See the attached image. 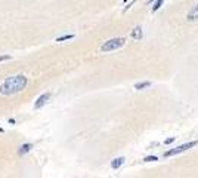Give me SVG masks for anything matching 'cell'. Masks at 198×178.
<instances>
[{
  "instance_id": "1",
  "label": "cell",
  "mask_w": 198,
  "mask_h": 178,
  "mask_svg": "<svg viewBox=\"0 0 198 178\" xmlns=\"http://www.w3.org/2000/svg\"><path fill=\"white\" fill-rule=\"evenodd\" d=\"M28 83V79L24 76V74H18V76H12V77H7L1 85H0V93L1 95H13V93H18L21 92L22 89H25Z\"/></svg>"
},
{
  "instance_id": "2",
  "label": "cell",
  "mask_w": 198,
  "mask_h": 178,
  "mask_svg": "<svg viewBox=\"0 0 198 178\" xmlns=\"http://www.w3.org/2000/svg\"><path fill=\"white\" fill-rule=\"evenodd\" d=\"M126 44L124 37H116V39H110L101 46V52H111V50H117L120 47H123Z\"/></svg>"
},
{
  "instance_id": "3",
  "label": "cell",
  "mask_w": 198,
  "mask_h": 178,
  "mask_svg": "<svg viewBox=\"0 0 198 178\" xmlns=\"http://www.w3.org/2000/svg\"><path fill=\"white\" fill-rule=\"evenodd\" d=\"M197 144H198V141H191V142H185V144H182V145H177L176 148H172V150L166 151V153H164V157H170V156H176V154H179V153H183V151H186V150L195 147Z\"/></svg>"
},
{
  "instance_id": "4",
  "label": "cell",
  "mask_w": 198,
  "mask_h": 178,
  "mask_svg": "<svg viewBox=\"0 0 198 178\" xmlns=\"http://www.w3.org/2000/svg\"><path fill=\"white\" fill-rule=\"evenodd\" d=\"M49 98H50V93L47 92V93H43V95H40L39 98H37V101H36V104H34V108L36 110H39V108H41L47 101H49Z\"/></svg>"
},
{
  "instance_id": "5",
  "label": "cell",
  "mask_w": 198,
  "mask_h": 178,
  "mask_svg": "<svg viewBox=\"0 0 198 178\" xmlns=\"http://www.w3.org/2000/svg\"><path fill=\"white\" fill-rule=\"evenodd\" d=\"M132 37H133L135 40H142V37H144V30H142L141 25H138V27H135V28L132 30Z\"/></svg>"
},
{
  "instance_id": "6",
  "label": "cell",
  "mask_w": 198,
  "mask_h": 178,
  "mask_svg": "<svg viewBox=\"0 0 198 178\" xmlns=\"http://www.w3.org/2000/svg\"><path fill=\"white\" fill-rule=\"evenodd\" d=\"M31 148H33V144H31V142H25V144L19 145V148H18V154H19V156H22V154L28 153Z\"/></svg>"
},
{
  "instance_id": "7",
  "label": "cell",
  "mask_w": 198,
  "mask_h": 178,
  "mask_svg": "<svg viewBox=\"0 0 198 178\" xmlns=\"http://www.w3.org/2000/svg\"><path fill=\"white\" fill-rule=\"evenodd\" d=\"M186 18H188V21H191V22H192V21H197L198 19V4H195V6L189 10V13H188Z\"/></svg>"
},
{
  "instance_id": "8",
  "label": "cell",
  "mask_w": 198,
  "mask_h": 178,
  "mask_svg": "<svg viewBox=\"0 0 198 178\" xmlns=\"http://www.w3.org/2000/svg\"><path fill=\"white\" fill-rule=\"evenodd\" d=\"M123 163H124V157H116L114 160H111V168L119 169L120 166H123Z\"/></svg>"
},
{
  "instance_id": "9",
  "label": "cell",
  "mask_w": 198,
  "mask_h": 178,
  "mask_svg": "<svg viewBox=\"0 0 198 178\" xmlns=\"http://www.w3.org/2000/svg\"><path fill=\"white\" fill-rule=\"evenodd\" d=\"M151 86V82H141V83H136L135 85V89H138V90H142V89H146Z\"/></svg>"
},
{
  "instance_id": "10",
  "label": "cell",
  "mask_w": 198,
  "mask_h": 178,
  "mask_svg": "<svg viewBox=\"0 0 198 178\" xmlns=\"http://www.w3.org/2000/svg\"><path fill=\"white\" fill-rule=\"evenodd\" d=\"M74 39V34H65V36H61V37H56L55 42H65V40H71Z\"/></svg>"
},
{
  "instance_id": "11",
  "label": "cell",
  "mask_w": 198,
  "mask_h": 178,
  "mask_svg": "<svg viewBox=\"0 0 198 178\" xmlns=\"http://www.w3.org/2000/svg\"><path fill=\"white\" fill-rule=\"evenodd\" d=\"M163 3H164V0H155L154 1V6H152V12H157L160 7L163 6Z\"/></svg>"
},
{
  "instance_id": "12",
  "label": "cell",
  "mask_w": 198,
  "mask_h": 178,
  "mask_svg": "<svg viewBox=\"0 0 198 178\" xmlns=\"http://www.w3.org/2000/svg\"><path fill=\"white\" fill-rule=\"evenodd\" d=\"M144 160H145V162H155V160H158V157H157V156H146Z\"/></svg>"
},
{
  "instance_id": "13",
  "label": "cell",
  "mask_w": 198,
  "mask_h": 178,
  "mask_svg": "<svg viewBox=\"0 0 198 178\" xmlns=\"http://www.w3.org/2000/svg\"><path fill=\"white\" fill-rule=\"evenodd\" d=\"M12 56L10 55H0V62H3V61H9Z\"/></svg>"
},
{
  "instance_id": "14",
  "label": "cell",
  "mask_w": 198,
  "mask_h": 178,
  "mask_svg": "<svg viewBox=\"0 0 198 178\" xmlns=\"http://www.w3.org/2000/svg\"><path fill=\"white\" fill-rule=\"evenodd\" d=\"M173 141H174V138L172 136V138H167V139H166L164 142H166V144H170V142H173Z\"/></svg>"
},
{
  "instance_id": "15",
  "label": "cell",
  "mask_w": 198,
  "mask_h": 178,
  "mask_svg": "<svg viewBox=\"0 0 198 178\" xmlns=\"http://www.w3.org/2000/svg\"><path fill=\"white\" fill-rule=\"evenodd\" d=\"M9 123H10V125H15L16 120H15V119H9Z\"/></svg>"
},
{
  "instance_id": "16",
  "label": "cell",
  "mask_w": 198,
  "mask_h": 178,
  "mask_svg": "<svg viewBox=\"0 0 198 178\" xmlns=\"http://www.w3.org/2000/svg\"><path fill=\"white\" fill-rule=\"evenodd\" d=\"M4 132V129H3V128H0V134H3Z\"/></svg>"
},
{
  "instance_id": "17",
  "label": "cell",
  "mask_w": 198,
  "mask_h": 178,
  "mask_svg": "<svg viewBox=\"0 0 198 178\" xmlns=\"http://www.w3.org/2000/svg\"><path fill=\"white\" fill-rule=\"evenodd\" d=\"M152 1H155V0H148V3H152Z\"/></svg>"
},
{
  "instance_id": "18",
  "label": "cell",
  "mask_w": 198,
  "mask_h": 178,
  "mask_svg": "<svg viewBox=\"0 0 198 178\" xmlns=\"http://www.w3.org/2000/svg\"><path fill=\"white\" fill-rule=\"evenodd\" d=\"M127 1H129V0H123V3H127Z\"/></svg>"
}]
</instances>
